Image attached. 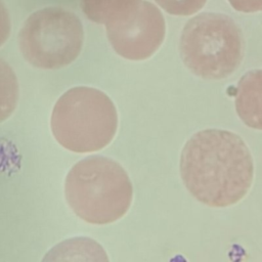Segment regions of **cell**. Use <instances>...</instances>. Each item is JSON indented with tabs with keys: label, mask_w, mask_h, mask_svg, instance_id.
<instances>
[{
	"label": "cell",
	"mask_w": 262,
	"mask_h": 262,
	"mask_svg": "<svg viewBox=\"0 0 262 262\" xmlns=\"http://www.w3.org/2000/svg\"><path fill=\"white\" fill-rule=\"evenodd\" d=\"M50 125L53 136L64 148L74 152H92L113 140L118 129V113L105 93L78 86L57 99Z\"/></svg>",
	"instance_id": "3957f363"
},
{
	"label": "cell",
	"mask_w": 262,
	"mask_h": 262,
	"mask_svg": "<svg viewBox=\"0 0 262 262\" xmlns=\"http://www.w3.org/2000/svg\"><path fill=\"white\" fill-rule=\"evenodd\" d=\"M105 29L114 50L130 60L150 57L162 45L166 34L161 10L145 0H139L127 14L106 24Z\"/></svg>",
	"instance_id": "8992f818"
},
{
	"label": "cell",
	"mask_w": 262,
	"mask_h": 262,
	"mask_svg": "<svg viewBox=\"0 0 262 262\" xmlns=\"http://www.w3.org/2000/svg\"><path fill=\"white\" fill-rule=\"evenodd\" d=\"M84 30L80 18L60 6L33 12L18 33V45L32 66L55 70L72 63L80 54Z\"/></svg>",
	"instance_id": "5b68a950"
},
{
	"label": "cell",
	"mask_w": 262,
	"mask_h": 262,
	"mask_svg": "<svg viewBox=\"0 0 262 262\" xmlns=\"http://www.w3.org/2000/svg\"><path fill=\"white\" fill-rule=\"evenodd\" d=\"M18 82L11 67L0 58V123L14 112L18 101Z\"/></svg>",
	"instance_id": "9c48e42d"
},
{
	"label": "cell",
	"mask_w": 262,
	"mask_h": 262,
	"mask_svg": "<svg viewBox=\"0 0 262 262\" xmlns=\"http://www.w3.org/2000/svg\"><path fill=\"white\" fill-rule=\"evenodd\" d=\"M230 5L241 12L262 11V0H228Z\"/></svg>",
	"instance_id": "7c38bea8"
},
{
	"label": "cell",
	"mask_w": 262,
	"mask_h": 262,
	"mask_svg": "<svg viewBox=\"0 0 262 262\" xmlns=\"http://www.w3.org/2000/svg\"><path fill=\"white\" fill-rule=\"evenodd\" d=\"M179 50L182 61L194 75L206 80H220L239 67L244 38L231 17L205 12L185 24Z\"/></svg>",
	"instance_id": "277c9868"
},
{
	"label": "cell",
	"mask_w": 262,
	"mask_h": 262,
	"mask_svg": "<svg viewBox=\"0 0 262 262\" xmlns=\"http://www.w3.org/2000/svg\"><path fill=\"white\" fill-rule=\"evenodd\" d=\"M11 30V21L8 10L2 0H0V47L6 42Z\"/></svg>",
	"instance_id": "8fae6325"
},
{
	"label": "cell",
	"mask_w": 262,
	"mask_h": 262,
	"mask_svg": "<svg viewBox=\"0 0 262 262\" xmlns=\"http://www.w3.org/2000/svg\"><path fill=\"white\" fill-rule=\"evenodd\" d=\"M139 0H80L84 14L93 23L106 25L127 14Z\"/></svg>",
	"instance_id": "ba28073f"
},
{
	"label": "cell",
	"mask_w": 262,
	"mask_h": 262,
	"mask_svg": "<svg viewBox=\"0 0 262 262\" xmlns=\"http://www.w3.org/2000/svg\"><path fill=\"white\" fill-rule=\"evenodd\" d=\"M234 105L245 125L262 130V70H251L242 76L236 86Z\"/></svg>",
	"instance_id": "52a82bcc"
},
{
	"label": "cell",
	"mask_w": 262,
	"mask_h": 262,
	"mask_svg": "<svg viewBox=\"0 0 262 262\" xmlns=\"http://www.w3.org/2000/svg\"><path fill=\"white\" fill-rule=\"evenodd\" d=\"M64 194L81 219L93 224H107L127 213L133 187L119 163L96 156L83 159L72 167L66 178Z\"/></svg>",
	"instance_id": "7a4b0ae2"
},
{
	"label": "cell",
	"mask_w": 262,
	"mask_h": 262,
	"mask_svg": "<svg viewBox=\"0 0 262 262\" xmlns=\"http://www.w3.org/2000/svg\"><path fill=\"white\" fill-rule=\"evenodd\" d=\"M166 12L173 15H191L201 10L207 0H155Z\"/></svg>",
	"instance_id": "30bf717a"
},
{
	"label": "cell",
	"mask_w": 262,
	"mask_h": 262,
	"mask_svg": "<svg viewBox=\"0 0 262 262\" xmlns=\"http://www.w3.org/2000/svg\"><path fill=\"white\" fill-rule=\"evenodd\" d=\"M182 181L200 203L224 208L239 202L254 177L251 151L237 134L221 129L194 133L180 156Z\"/></svg>",
	"instance_id": "6da1fadb"
}]
</instances>
